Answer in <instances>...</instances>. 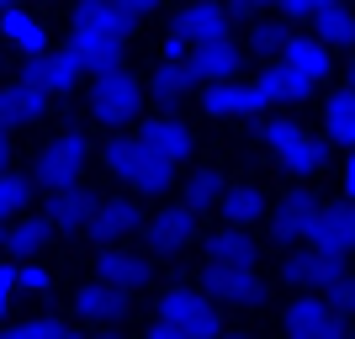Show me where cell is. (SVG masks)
Masks as SVG:
<instances>
[{"instance_id": "1", "label": "cell", "mask_w": 355, "mask_h": 339, "mask_svg": "<svg viewBox=\"0 0 355 339\" xmlns=\"http://www.w3.org/2000/svg\"><path fill=\"white\" fill-rule=\"evenodd\" d=\"M101 164L138 196H164L170 180H175V164L164 159V154H154L138 133H112L106 148H101Z\"/></svg>"}, {"instance_id": "2", "label": "cell", "mask_w": 355, "mask_h": 339, "mask_svg": "<svg viewBox=\"0 0 355 339\" xmlns=\"http://www.w3.org/2000/svg\"><path fill=\"white\" fill-rule=\"evenodd\" d=\"M90 159V144L80 128L59 133L53 144L37 148V159H32V186H43V191H59V186H80V170Z\"/></svg>"}, {"instance_id": "3", "label": "cell", "mask_w": 355, "mask_h": 339, "mask_svg": "<svg viewBox=\"0 0 355 339\" xmlns=\"http://www.w3.org/2000/svg\"><path fill=\"white\" fill-rule=\"evenodd\" d=\"M260 138L270 144V154L282 159V170H292V175H318L324 170V144L318 138H308L302 128H297L292 117H266L260 122Z\"/></svg>"}, {"instance_id": "4", "label": "cell", "mask_w": 355, "mask_h": 339, "mask_svg": "<svg viewBox=\"0 0 355 339\" xmlns=\"http://www.w3.org/2000/svg\"><path fill=\"white\" fill-rule=\"evenodd\" d=\"M90 112H96V122H106V128H128V122H138V112H144V85H138L128 69L96 74V80H90Z\"/></svg>"}, {"instance_id": "5", "label": "cell", "mask_w": 355, "mask_h": 339, "mask_svg": "<svg viewBox=\"0 0 355 339\" xmlns=\"http://www.w3.org/2000/svg\"><path fill=\"white\" fill-rule=\"evenodd\" d=\"M159 318L175 324L186 339H223L218 308H212L202 292H191V286H170V292L159 297Z\"/></svg>"}, {"instance_id": "6", "label": "cell", "mask_w": 355, "mask_h": 339, "mask_svg": "<svg viewBox=\"0 0 355 339\" xmlns=\"http://www.w3.org/2000/svg\"><path fill=\"white\" fill-rule=\"evenodd\" d=\"M202 286H207V297H218V302H228V308H260V302L270 297L266 281L254 276V266H223V260H207Z\"/></svg>"}, {"instance_id": "7", "label": "cell", "mask_w": 355, "mask_h": 339, "mask_svg": "<svg viewBox=\"0 0 355 339\" xmlns=\"http://www.w3.org/2000/svg\"><path fill=\"white\" fill-rule=\"evenodd\" d=\"M308 250L334 254V260H345V254L355 250V202L350 196L318 207V218H313V228H308Z\"/></svg>"}, {"instance_id": "8", "label": "cell", "mask_w": 355, "mask_h": 339, "mask_svg": "<svg viewBox=\"0 0 355 339\" xmlns=\"http://www.w3.org/2000/svg\"><path fill=\"white\" fill-rule=\"evenodd\" d=\"M282 329H286V339H355L345 329L340 308H329L324 297H297L292 308H286Z\"/></svg>"}, {"instance_id": "9", "label": "cell", "mask_w": 355, "mask_h": 339, "mask_svg": "<svg viewBox=\"0 0 355 339\" xmlns=\"http://www.w3.org/2000/svg\"><path fill=\"white\" fill-rule=\"evenodd\" d=\"M80 74H85V64L74 59L69 48H48V53H37V59H27L21 80L43 85L48 96H69V90H80Z\"/></svg>"}, {"instance_id": "10", "label": "cell", "mask_w": 355, "mask_h": 339, "mask_svg": "<svg viewBox=\"0 0 355 339\" xmlns=\"http://www.w3.org/2000/svg\"><path fill=\"white\" fill-rule=\"evenodd\" d=\"M340 276H345V260L318 254V250H302V254H286L282 260V281L286 286H302V292H334Z\"/></svg>"}, {"instance_id": "11", "label": "cell", "mask_w": 355, "mask_h": 339, "mask_svg": "<svg viewBox=\"0 0 355 339\" xmlns=\"http://www.w3.org/2000/svg\"><path fill=\"white\" fill-rule=\"evenodd\" d=\"M202 106H207V117H260L270 101H266V90H260V80H250V85L223 80V85L202 90Z\"/></svg>"}, {"instance_id": "12", "label": "cell", "mask_w": 355, "mask_h": 339, "mask_svg": "<svg viewBox=\"0 0 355 339\" xmlns=\"http://www.w3.org/2000/svg\"><path fill=\"white\" fill-rule=\"evenodd\" d=\"M96 196L85 191V186H59V191H48V207H43V218L59 228V234H85L90 218H96Z\"/></svg>"}, {"instance_id": "13", "label": "cell", "mask_w": 355, "mask_h": 339, "mask_svg": "<svg viewBox=\"0 0 355 339\" xmlns=\"http://www.w3.org/2000/svg\"><path fill=\"white\" fill-rule=\"evenodd\" d=\"M69 27H80V32H101V37H122V43H128V32L138 27V16H133V11H122L117 0H74Z\"/></svg>"}, {"instance_id": "14", "label": "cell", "mask_w": 355, "mask_h": 339, "mask_svg": "<svg viewBox=\"0 0 355 339\" xmlns=\"http://www.w3.org/2000/svg\"><path fill=\"white\" fill-rule=\"evenodd\" d=\"M133 228H144V207H138L133 196H106V202L96 207V218H90L85 234L96 238V244H117V238H128Z\"/></svg>"}, {"instance_id": "15", "label": "cell", "mask_w": 355, "mask_h": 339, "mask_svg": "<svg viewBox=\"0 0 355 339\" xmlns=\"http://www.w3.org/2000/svg\"><path fill=\"white\" fill-rule=\"evenodd\" d=\"M191 74H196V85H223V80H234L239 64H244V48L234 43V37H223V43H202L191 48Z\"/></svg>"}, {"instance_id": "16", "label": "cell", "mask_w": 355, "mask_h": 339, "mask_svg": "<svg viewBox=\"0 0 355 339\" xmlns=\"http://www.w3.org/2000/svg\"><path fill=\"white\" fill-rule=\"evenodd\" d=\"M313 218H318V202L308 191H286L276 202V212H270V238L276 244H297V238H308Z\"/></svg>"}, {"instance_id": "17", "label": "cell", "mask_w": 355, "mask_h": 339, "mask_svg": "<svg viewBox=\"0 0 355 339\" xmlns=\"http://www.w3.org/2000/svg\"><path fill=\"white\" fill-rule=\"evenodd\" d=\"M175 32H186V43H191V48L223 43V37H228V11H223L218 0H191V6L175 16Z\"/></svg>"}, {"instance_id": "18", "label": "cell", "mask_w": 355, "mask_h": 339, "mask_svg": "<svg viewBox=\"0 0 355 339\" xmlns=\"http://www.w3.org/2000/svg\"><path fill=\"white\" fill-rule=\"evenodd\" d=\"M96 276L112 281V286H122V292H133V286H148V260L133 250H122V244H101V254H96Z\"/></svg>"}, {"instance_id": "19", "label": "cell", "mask_w": 355, "mask_h": 339, "mask_svg": "<svg viewBox=\"0 0 355 339\" xmlns=\"http://www.w3.org/2000/svg\"><path fill=\"white\" fill-rule=\"evenodd\" d=\"M122 37H101V32H80V27H69V53L80 64H85V74H112V69H122Z\"/></svg>"}, {"instance_id": "20", "label": "cell", "mask_w": 355, "mask_h": 339, "mask_svg": "<svg viewBox=\"0 0 355 339\" xmlns=\"http://www.w3.org/2000/svg\"><path fill=\"white\" fill-rule=\"evenodd\" d=\"M0 37L11 48H21L27 59L48 53V27H43V16L27 11V6H6V11H0Z\"/></svg>"}, {"instance_id": "21", "label": "cell", "mask_w": 355, "mask_h": 339, "mask_svg": "<svg viewBox=\"0 0 355 339\" xmlns=\"http://www.w3.org/2000/svg\"><path fill=\"white\" fill-rule=\"evenodd\" d=\"M191 234H196V212H191L186 202L164 207L159 218H148V223H144L148 250H180V244H191Z\"/></svg>"}, {"instance_id": "22", "label": "cell", "mask_w": 355, "mask_h": 339, "mask_svg": "<svg viewBox=\"0 0 355 339\" xmlns=\"http://www.w3.org/2000/svg\"><path fill=\"white\" fill-rule=\"evenodd\" d=\"M138 138H144L154 154H164L170 164H180L186 154H191V128L180 117H170V112H159V117H148L144 128H138Z\"/></svg>"}, {"instance_id": "23", "label": "cell", "mask_w": 355, "mask_h": 339, "mask_svg": "<svg viewBox=\"0 0 355 339\" xmlns=\"http://www.w3.org/2000/svg\"><path fill=\"white\" fill-rule=\"evenodd\" d=\"M74 308H80V318H90V324H112V318L128 313V292L112 286V281H90V286L74 292Z\"/></svg>"}, {"instance_id": "24", "label": "cell", "mask_w": 355, "mask_h": 339, "mask_svg": "<svg viewBox=\"0 0 355 339\" xmlns=\"http://www.w3.org/2000/svg\"><path fill=\"white\" fill-rule=\"evenodd\" d=\"M282 64H286V69H297V74H308L313 85H318V80L334 69V48L318 43V37H302V32H292V43L282 48Z\"/></svg>"}, {"instance_id": "25", "label": "cell", "mask_w": 355, "mask_h": 339, "mask_svg": "<svg viewBox=\"0 0 355 339\" xmlns=\"http://www.w3.org/2000/svg\"><path fill=\"white\" fill-rule=\"evenodd\" d=\"M254 80H260V90H266L270 106H297V101H308V96H313V80H308V74H297V69H286L282 59L270 64L266 74H254Z\"/></svg>"}, {"instance_id": "26", "label": "cell", "mask_w": 355, "mask_h": 339, "mask_svg": "<svg viewBox=\"0 0 355 339\" xmlns=\"http://www.w3.org/2000/svg\"><path fill=\"white\" fill-rule=\"evenodd\" d=\"M191 85H196V74H191V64H186V59H159V69L148 74V96H154L159 106L186 101Z\"/></svg>"}, {"instance_id": "27", "label": "cell", "mask_w": 355, "mask_h": 339, "mask_svg": "<svg viewBox=\"0 0 355 339\" xmlns=\"http://www.w3.org/2000/svg\"><path fill=\"white\" fill-rule=\"evenodd\" d=\"M48 234H53V223H48V218H16V223H6V254L32 260V254L48 244Z\"/></svg>"}, {"instance_id": "28", "label": "cell", "mask_w": 355, "mask_h": 339, "mask_svg": "<svg viewBox=\"0 0 355 339\" xmlns=\"http://www.w3.org/2000/svg\"><path fill=\"white\" fill-rule=\"evenodd\" d=\"M324 128H329V138H334V144L355 148V90H350V85L334 90V96L324 101Z\"/></svg>"}, {"instance_id": "29", "label": "cell", "mask_w": 355, "mask_h": 339, "mask_svg": "<svg viewBox=\"0 0 355 339\" xmlns=\"http://www.w3.org/2000/svg\"><path fill=\"white\" fill-rule=\"evenodd\" d=\"M313 37H318V43H329V48H350V43H355V11H345L340 0H334V6H324V11L313 16Z\"/></svg>"}, {"instance_id": "30", "label": "cell", "mask_w": 355, "mask_h": 339, "mask_svg": "<svg viewBox=\"0 0 355 339\" xmlns=\"http://www.w3.org/2000/svg\"><path fill=\"white\" fill-rule=\"evenodd\" d=\"M218 207H223V218L234 223V228H250V223H260V212H266V196L254 191V186H234Z\"/></svg>"}, {"instance_id": "31", "label": "cell", "mask_w": 355, "mask_h": 339, "mask_svg": "<svg viewBox=\"0 0 355 339\" xmlns=\"http://www.w3.org/2000/svg\"><path fill=\"white\" fill-rule=\"evenodd\" d=\"M207 254H212V260H223V266H254V244H250V234H239V228L212 234L207 238Z\"/></svg>"}, {"instance_id": "32", "label": "cell", "mask_w": 355, "mask_h": 339, "mask_svg": "<svg viewBox=\"0 0 355 339\" xmlns=\"http://www.w3.org/2000/svg\"><path fill=\"white\" fill-rule=\"evenodd\" d=\"M223 196H228L223 175H218V170H202V175L186 180V196H180V202L191 207V212H207V207H212V202H223Z\"/></svg>"}, {"instance_id": "33", "label": "cell", "mask_w": 355, "mask_h": 339, "mask_svg": "<svg viewBox=\"0 0 355 339\" xmlns=\"http://www.w3.org/2000/svg\"><path fill=\"white\" fill-rule=\"evenodd\" d=\"M286 43H292V21H254V27H250V53L282 59Z\"/></svg>"}, {"instance_id": "34", "label": "cell", "mask_w": 355, "mask_h": 339, "mask_svg": "<svg viewBox=\"0 0 355 339\" xmlns=\"http://www.w3.org/2000/svg\"><path fill=\"white\" fill-rule=\"evenodd\" d=\"M16 106H21V128H32V122L48 117V106H53V96H48L43 85H32V80H16Z\"/></svg>"}, {"instance_id": "35", "label": "cell", "mask_w": 355, "mask_h": 339, "mask_svg": "<svg viewBox=\"0 0 355 339\" xmlns=\"http://www.w3.org/2000/svg\"><path fill=\"white\" fill-rule=\"evenodd\" d=\"M59 334H64L59 318H27V324L0 329V339H59Z\"/></svg>"}, {"instance_id": "36", "label": "cell", "mask_w": 355, "mask_h": 339, "mask_svg": "<svg viewBox=\"0 0 355 339\" xmlns=\"http://www.w3.org/2000/svg\"><path fill=\"white\" fill-rule=\"evenodd\" d=\"M27 196H32V180H21V175H0V212H21L27 207Z\"/></svg>"}, {"instance_id": "37", "label": "cell", "mask_w": 355, "mask_h": 339, "mask_svg": "<svg viewBox=\"0 0 355 339\" xmlns=\"http://www.w3.org/2000/svg\"><path fill=\"white\" fill-rule=\"evenodd\" d=\"M16 281H21V292H48V270L37 266V260H21V266H16Z\"/></svg>"}, {"instance_id": "38", "label": "cell", "mask_w": 355, "mask_h": 339, "mask_svg": "<svg viewBox=\"0 0 355 339\" xmlns=\"http://www.w3.org/2000/svg\"><path fill=\"white\" fill-rule=\"evenodd\" d=\"M324 6H334V0H282L286 21H313V16L324 11Z\"/></svg>"}, {"instance_id": "39", "label": "cell", "mask_w": 355, "mask_h": 339, "mask_svg": "<svg viewBox=\"0 0 355 339\" xmlns=\"http://www.w3.org/2000/svg\"><path fill=\"white\" fill-rule=\"evenodd\" d=\"M0 128L11 133V128H21V106H16V90L0 85Z\"/></svg>"}, {"instance_id": "40", "label": "cell", "mask_w": 355, "mask_h": 339, "mask_svg": "<svg viewBox=\"0 0 355 339\" xmlns=\"http://www.w3.org/2000/svg\"><path fill=\"white\" fill-rule=\"evenodd\" d=\"M329 297H334V308H340V313H355V270H345Z\"/></svg>"}, {"instance_id": "41", "label": "cell", "mask_w": 355, "mask_h": 339, "mask_svg": "<svg viewBox=\"0 0 355 339\" xmlns=\"http://www.w3.org/2000/svg\"><path fill=\"white\" fill-rule=\"evenodd\" d=\"M16 286H21V281H16V266H0V318H6V308H11Z\"/></svg>"}, {"instance_id": "42", "label": "cell", "mask_w": 355, "mask_h": 339, "mask_svg": "<svg viewBox=\"0 0 355 339\" xmlns=\"http://www.w3.org/2000/svg\"><path fill=\"white\" fill-rule=\"evenodd\" d=\"M144 339H186V334H180L175 324H164V318H154V324H148V334H144Z\"/></svg>"}, {"instance_id": "43", "label": "cell", "mask_w": 355, "mask_h": 339, "mask_svg": "<svg viewBox=\"0 0 355 339\" xmlns=\"http://www.w3.org/2000/svg\"><path fill=\"white\" fill-rule=\"evenodd\" d=\"M117 6H122V11H133L138 21H144V16L154 11V6H164V0H117Z\"/></svg>"}, {"instance_id": "44", "label": "cell", "mask_w": 355, "mask_h": 339, "mask_svg": "<svg viewBox=\"0 0 355 339\" xmlns=\"http://www.w3.org/2000/svg\"><path fill=\"white\" fill-rule=\"evenodd\" d=\"M260 6H282V0H234L228 11H234V16H254V11H260Z\"/></svg>"}, {"instance_id": "45", "label": "cell", "mask_w": 355, "mask_h": 339, "mask_svg": "<svg viewBox=\"0 0 355 339\" xmlns=\"http://www.w3.org/2000/svg\"><path fill=\"white\" fill-rule=\"evenodd\" d=\"M345 196L355 202V148H350V159H345Z\"/></svg>"}, {"instance_id": "46", "label": "cell", "mask_w": 355, "mask_h": 339, "mask_svg": "<svg viewBox=\"0 0 355 339\" xmlns=\"http://www.w3.org/2000/svg\"><path fill=\"white\" fill-rule=\"evenodd\" d=\"M6 164H11V138H6V128H0V175H6Z\"/></svg>"}, {"instance_id": "47", "label": "cell", "mask_w": 355, "mask_h": 339, "mask_svg": "<svg viewBox=\"0 0 355 339\" xmlns=\"http://www.w3.org/2000/svg\"><path fill=\"white\" fill-rule=\"evenodd\" d=\"M345 85H350V90H355V64H350V74H345Z\"/></svg>"}, {"instance_id": "48", "label": "cell", "mask_w": 355, "mask_h": 339, "mask_svg": "<svg viewBox=\"0 0 355 339\" xmlns=\"http://www.w3.org/2000/svg\"><path fill=\"white\" fill-rule=\"evenodd\" d=\"M0 250H6V218H0Z\"/></svg>"}, {"instance_id": "49", "label": "cell", "mask_w": 355, "mask_h": 339, "mask_svg": "<svg viewBox=\"0 0 355 339\" xmlns=\"http://www.w3.org/2000/svg\"><path fill=\"white\" fill-rule=\"evenodd\" d=\"M59 339H80V334H69V329H64V334H59Z\"/></svg>"}, {"instance_id": "50", "label": "cell", "mask_w": 355, "mask_h": 339, "mask_svg": "<svg viewBox=\"0 0 355 339\" xmlns=\"http://www.w3.org/2000/svg\"><path fill=\"white\" fill-rule=\"evenodd\" d=\"M223 339H250V334H223Z\"/></svg>"}, {"instance_id": "51", "label": "cell", "mask_w": 355, "mask_h": 339, "mask_svg": "<svg viewBox=\"0 0 355 339\" xmlns=\"http://www.w3.org/2000/svg\"><path fill=\"white\" fill-rule=\"evenodd\" d=\"M96 339H117V334H96Z\"/></svg>"}, {"instance_id": "52", "label": "cell", "mask_w": 355, "mask_h": 339, "mask_svg": "<svg viewBox=\"0 0 355 339\" xmlns=\"http://www.w3.org/2000/svg\"><path fill=\"white\" fill-rule=\"evenodd\" d=\"M6 6H11V0H0V11H6Z\"/></svg>"}]
</instances>
